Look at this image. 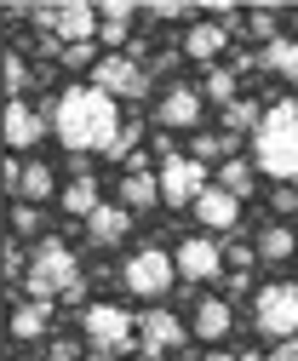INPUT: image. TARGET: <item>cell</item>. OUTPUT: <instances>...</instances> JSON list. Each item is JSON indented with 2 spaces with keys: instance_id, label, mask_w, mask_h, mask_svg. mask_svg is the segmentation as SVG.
Wrapping results in <instances>:
<instances>
[{
  "instance_id": "obj_1",
  "label": "cell",
  "mask_w": 298,
  "mask_h": 361,
  "mask_svg": "<svg viewBox=\"0 0 298 361\" xmlns=\"http://www.w3.org/2000/svg\"><path fill=\"white\" fill-rule=\"evenodd\" d=\"M46 121H52V132H58V144L69 149V155H104L109 144H115V132L126 126L120 121V104L109 98V92H98V86L87 80V86H69V92H58V104L46 109Z\"/></svg>"
},
{
  "instance_id": "obj_2",
  "label": "cell",
  "mask_w": 298,
  "mask_h": 361,
  "mask_svg": "<svg viewBox=\"0 0 298 361\" xmlns=\"http://www.w3.org/2000/svg\"><path fill=\"white\" fill-rule=\"evenodd\" d=\"M252 161H259V172L281 178V184H298V104L292 98L270 104L259 138H252Z\"/></svg>"
},
{
  "instance_id": "obj_3",
  "label": "cell",
  "mask_w": 298,
  "mask_h": 361,
  "mask_svg": "<svg viewBox=\"0 0 298 361\" xmlns=\"http://www.w3.org/2000/svg\"><path fill=\"white\" fill-rule=\"evenodd\" d=\"M23 287H29V298H58V293H69V287H80V258H75V247H63V241H40L35 252H29V276H23Z\"/></svg>"
},
{
  "instance_id": "obj_4",
  "label": "cell",
  "mask_w": 298,
  "mask_h": 361,
  "mask_svg": "<svg viewBox=\"0 0 298 361\" xmlns=\"http://www.w3.org/2000/svg\"><path fill=\"white\" fill-rule=\"evenodd\" d=\"M173 281H178V258L161 252V247H138L132 258L120 264V287L132 298H166Z\"/></svg>"
},
{
  "instance_id": "obj_5",
  "label": "cell",
  "mask_w": 298,
  "mask_h": 361,
  "mask_svg": "<svg viewBox=\"0 0 298 361\" xmlns=\"http://www.w3.org/2000/svg\"><path fill=\"white\" fill-rule=\"evenodd\" d=\"M35 23L63 52L69 47H98V6H80V0H69V6H35Z\"/></svg>"
},
{
  "instance_id": "obj_6",
  "label": "cell",
  "mask_w": 298,
  "mask_h": 361,
  "mask_svg": "<svg viewBox=\"0 0 298 361\" xmlns=\"http://www.w3.org/2000/svg\"><path fill=\"white\" fill-rule=\"evenodd\" d=\"M252 327L264 338H275V344L298 338V281H275V287H264L252 298Z\"/></svg>"
},
{
  "instance_id": "obj_7",
  "label": "cell",
  "mask_w": 298,
  "mask_h": 361,
  "mask_svg": "<svg viewBox=\"0 0 298 361\" xmlns=\"http://www.w3.org/2000/svg\"><path fill=\"white\" fill-rule=\"evenodd\" d=\"M80 333H87V344L109 361V355H120L126 344H132L138 322H132L120 304H87V315H80Z\"/></svg>"
},
{
  "instance_id": "obj_8",
  "label": "cell",
  "mask_w": 298,
  "mask_h": 361,
  "mask_svg": "<svg viewBox=\"0 0 298 361\" xmlns=\"http://www.w3.org/2000/svg\"><path fill=\"white\" fill-rule=\"evenodd\" d=\"M212 190V172L195 155H166L161 161V207H195Z\"/></svg>"
},
{
  "instance_id": "obj_9",
  "label": "cell",
  "mask_w": 298,
  "mask_h": 361,
  "mask_svg": "<svg viewBox=\"0 0 298 361\" xmlns=\"http://www.w3.org/2000/svg\"><path fill=\"white\" fill-rule=\"evenodd\" d=\"M92 86L120 104V98H144V92H149V75H144V63H138L132 52H104L98 69H92Z\"/></svg>"
},
{
  "instance_id": "obj_10",
  "label": "cell",
  "mask_w": 298,
  "mask_h": 361,
  "mask_svg": "<svg viewBox=\"0 0 298 361\" xmlns=\"http://www.w3.org/2000/svg\"><path fill=\"white\" fill-rule=\"evenodd\" d=\"M184 344V322L173 310H149L138 315V361H166V350Z\"/></svg>"
},
{
  "instance_id": "obj_11",
  "label": "cell",
  "mask_w": 298,
  "mask_h": 361,
  "mask_svg": "<svg viewBox=\"0 0 298 361\" xmlns=\"http://www.w3.org/2000/svg\"><path fill=\"white\" fill-rule=\"evenodd\" d=\"M206 115V98H201V86H166L161 104H155V121L166 132H195Z\"/></svg>"
},
{
  "instance_id": "obj_12",
  "label": "cell",
  "mask_w": 298,
  "mask_h": 361,
  "mask_svg": "<svg viewBox=\"0 0 298 361\" xmlns=\"http://www.w3.org/2000/svg\"><path fill=\"white\" fill-rule=\"evenodd\" d=\"M173 258H178V276H184V281H212V276L224 269V247L206 241V235H190Z\"/></svg>"
},
{
  "instance_id": "obj_13",
  "label": "cell",
  "mask_w": 298,
  "mask_h": 361,
  "mask_svg": "<svg viewBox=\"0 0 298 361\" xmlns=\"http://www.w3.org/2000/svg\"><path fill=\"white\" fill-rule=\"evenodd\" d=\"M46 115H40V109H29L23 98H12L6 104V149H35L40 138H46Z\"/></svg>"
},
{
  "instance_id": "obj_14",
  "label": "cell",
  "mask_w": 298,
  "mask_h": 361,
  "mask_svg": "<svg viewBox=\"0 0 298 361\" xmlns=\"http://www.w3.org/2000/svg\"><path fill=\"white\" fill-rule=\"evenodd\" d=\"M224 47H230V29L224 23H190L184 29V58H195V63H218L224 58Z\"/></svg>"
},
{
  "instance_id": "obj_15",
  "label": "cell",
  "mask_w": 298,
  "mask_h": 361,
  "mask_svg": "<svg viewBox=\"0 0 298 361\" xmlns=\"http://www.w3.org/2000/svg\"><path fill=\"white\" fill-rule=\"evenodd\" d=\"M195 224H206V230H235V224H241V201H235L230 190L212 184V190L195 201Z\"/></svg>"
},
{
  "instance_id": "obj_16",
  "label": "cell",
  "mask_w": 298,
  "mask_h": 361,
  "mask_svg": "<svg viewBox=\"0 0 298 361\" xmlns=\"http://www.w3.org/2000/svg\"><path fill=\"white\" fill-rule=\"evenodd\" d=\"M46 327H52V304H46V298H23V304H12V338H18V344L46 338Z\"/></svg>"
},
{
  "instance_id": "obj_17",
  "label": "cell",
  "mask_w": 298,
  "mask_h": 361,
  "mask_svg": "<svg viewBox=\"0 0 298 361\" xmlns=\"http://www.w3.org/2000/svg\"><path fill=\"white\" fill-rule=\"evenodd\" d=\"M230 327H235V315H230L224 298H201V304H195V338H201V344L230 338Z\"/></svg>"
},
{
  "instance_id": "obj_18",
  "label": "cell",
  "mask_w": 298,
  "mask_h": 361,
  "mask_svg": "<svg viewBox=\"0 0 298 361\" xmlns=\"http://www.w3.org/2000/svg\"><path fill=\"white\" fill-rule=\"evenodd\" d=\"M120 207H126V212L161 207V172H126V178H120Z\"/></svg>"
},
{
  "instance_id": "obj_19",
  "label": "cell",
  "mask_w": 298,
  "mask_h": 361,
  "mask_svg": "<svg viewBox=\"0 0 298 361\" xmlns=\"http://www.w3.org/2000/svg\"><path fill=\"white\" fill-rule=\"evenodd\" d=\"M132 18H138V6H126V0L98 6V47H120V40H132Z\"/></svg>"
},
{
  "instance_id": "obj_20",
  "label": "cell",
  "mask_w": 298,
  "mask_h": 361,
  "mask_svg": "<svg viewBox=\"0 0 298 361\" xmlns=\"http://www.w3.org/2000/svg\"><path fill=\"white\" fill-rule=\"evenodd\" d=\"M259 69L275 75V80H292V86H298V40H292V35H275L270 47L259 52Z\"/></svg>"
},
{
  "instance_id": "obj_21",
  "label": "cell",
  "mask_w": 298,
  "mask_h": 361,
  "mask_svg": "<svg viewBox=\"0 0 298 361\" xmlns=\"http://www.w3.org/2000/svg\"><path fill=\"white\" fill-rule=\"evenodd\" d=\"M126 230H132V212H126L120 201H115V207H98V212L87 218V235H92L98 247H115V241H126Z\"/></svg>"
},
{
  "instance_id": "obj_22",
  "label": "cell",
  "mask_w": 298,
  "mask_h": 361,
  "mask_svg": "<svg viewBox=\"0 0 298 361\" xmlns=\"http://www.w3.org/2000/svg\"><path fill=\"white\" fill-rule=\"evenodd\" d=\"M298 252V230H292V224H264V230H259V258L264 264H287Z\"/></svg>"
},
{
  "instance_id": "obj_23",
  "label": "cell",
  "mask_w": 298,
  "mask_h": 361,
  "mask_svg": "<svg viewBox=\"0 0 298 361\" xmlns=\"http://www.w3.org/2000/svg\"><path fill=\"white\" fill-rule=\"evenodd\" d=\"M264 104H252V98H235L230 109H224V132L230 138H241V132H252V138H259V126H264Z\"/></svg>"
},
{
  "instance_id": "obj_24",
  "label": "cell",
  "mask_w": 298,
  "mask_h": 361,
  "mask_svg": "<svg viewBox=\"0 0 298 361\" xmlns=\"http://www.w3.org/2000/svg\"><path fill=\"white\" fill-rule=\"evenodd\" d=\"M46 195H58V172L52 166H40V161H29L23 166V184H18V201H46Z\"/></svg>"
},
{
  "instance_id": "obj_25",
  "label": "cell",
  "mask_w": 298,
  "mask_h": 361,
  "mask_svg": "<svg viewBox=\"0 0 298 361\" xmlns=\"http://www.w3.org/2000/svg\"><path fill=\"white\" fill-rule=\"evenodd\" d=\"M212 184H218V190H230L235 201H247L252 190H259V178H252V166H247V161H224L218 172H212Z\"/></svg>"
},
{
  "instance_id": "obj_26",
  "label": "cell",
  "mask_w": 298,
  "mask_h": 361,
  "mask_svg": "<svg viewBox=\"0 0 298 361\" xmlns=\"http://www.w3.org/2000/svg\"><path fill=\"white\" fill-rule=\"evenodd\" d=\"M58 201H63V212H75V218H92V212L104 207V201H98V178H75Z\"/></svg>"
},
{
  "instance_id": "obj_27",
  "label": "cell",
  "mask_w": 298,
  "mask_h": 361,
  "mask_svg": "<svg viewBox=\"0 0 298 361\" xmlns=\"http://www.w3.org/2000/svg\"><path fill=\"white\" fill-rule=\"evenodd\" d=\"M230 149H235L230 132H195V144H190V155H195L201 166H206V161H218V166H224V161H235Z\"/></svg>"
},
{
  "instance_id": "obj_28",
  "label": "cell",
  "mask_w": 298,
  "mask_h": 361,
  "mask_svg": "<svg viewBox=\"0 0 298 361\" xmlns=\"http://www.w3.org/2000/svg\"><path fill=\"white\" fill-rule=\"evenodd\" d=\"M235 92H241V75H235V69H212L206 86H201V98H206V104H224V109L235 104Z\"/></svg>"
},
{
  "instance_id": "obj_29",
  "label": "cell",
  "mask_w": 298,
  "mask_h": 361,
  "mask_svg": "<svg viewBox=\"0 0 298 361\" xmlns=\"http://www.w3.org/2000/svg\"><path fill=\"white\" fill-rule=\"evenodd\" d=\"M138 132H144L138 121H126V126L115 132V144L104 149V161H132V144H138Z\"/></svg>"
},
{
  "instance_id": "obj_30",
  "label": "cell",
  "mask_w": 298,
  "mask_h": 361,
  "mask_svg": "<svg viewBox=\"0 0 298 361\" xmlns=\"http://www.w3.org/2000/svg\"><path fill=\"white\" fill-rule=\"evenodd\" d=\"M29 86H35V75H29V63H23L18 52H6V92L18 98V92H29Z\"/></svg>"
},
{
  "instance_id": "obj_31",
  "label": "cell",
  "mask_w": 298,
  "mask_h": 361,
  "mask_svg": "<svg viewBox=\"0 0 298 361\" xmlns=\"http://www.w3.org/2000/svg\"><path fill=\"white\" fill-rule=\"evenodd\" d=\"M0 269H6V281H23V276H29V252H18V247L6 241V252H0Z\"/></svg>"
},
{
  "instance_id": "obj_32",
  "label": "cell",
  "mask_w": 298,
  "mask_h": 361,
  "mask_svg": "<svg viewBox=\"0 0 298 361\" xmlns=\"http://www.w3.org/2000/svg\"><path fill=\"white\" fill-rule=\"evenodd\" d=\"M12 230H18V235H35V230H40V207L18 201V207H12Z\"/></svg>"
},
{
  "instance_id": "obj_33",
  "label": "cell",
  "mask_w": 298,
  "mask_h": 361,
  "mask_svg": "<svg viewBox=\"0 0 298 361\" xmlns=\"http://www.w3.org/2000/svg\"><path fill=\"white\" fill-rule=\"evenodd\" d=\"M144 18H155V23H178V18H190V6H173V0H155V6H144Z\"/></svg>"
},
{
  "instance_id": "obj_34",
  "label": "cell",
  "mask_w": 298,
  "mask_h": 361,
  "mask_svg": "<svg viewBox=\"0 0 298 361\" xmlns=\"http://www.w3.org/2000/svg\"><path fill=\"white\" fill-rule=\"evenodd\" d=\"M247 29H252V35H259V40H264V47H270V40L281 35V29H275V12H252V18H247Z\"/></svg>"
},
{
  "instance_id": "obj_35",
  "label": "cell",
  "mask_w": 298,
  "mask_h": 361,
  "mask_svg": "<svg viewBox=\"0 0 298 361\" xmlns=\"http://www.w3.org/2000/svg\"><path fill=\"white\" fill-rule=\"evenodd\" d=\"M275 212H298V184H281L275 190Z\"/></svg>"
},
{
  "instance_id": "obj_36",
  "label": "cell",
  "mask_w": 298,
  "mask_h": 361,
  "mask_svg": "<svg viewBox=\"0 0 298 361\" xmlns=\"http://www.w3.org/2000/svg\"><path fill=\"white\" fill-rule=\"evenodd\" d=\"M46 361H80V350H75V344H69V338H58V344H52V350H46Z\"/></svg>"
},
{
  "instance_id": "obj_37",
  "label": "cell",
  "mask_w": 298,
  "mask_h": 361,
  "mask_svg": "<svg viewBox=\"0 0 298 361\" xmlns=\"http://www.w3.org/2000/svg\"><path fill=\"white\" fill-rule=\"evenodd\" d=\"M264 361H298V338H287V344H275V355H264Z\"/></svg>"
},
{
  "instance_id": "obj_38",
  "label": "cell",
  "mask_w": 298,
  "mask_h": 361,
  "mask_svg": "<svg viewBox=\"0 0 298 361\" xmlns=\"http://www.w3.org/2000/svg\"><path fill=\"white\" fill-rule=\"evenodd\" d=\"M201 361H241V355H230V350H206Z\"/></svg>"
},
{
  "instance_id": "obj_39",
  "label": "cell",
  "mask_w": 298,
  "mask_h": 361,
  "mask_svg": "<svg viewBox=\"0 0 298 361\" xmlns=\"http://www.w3.org/2000/svg\"><path fill=\"white\" fill-rule=\"evenodd\" d=\"M292 230H298V224H292Z\"/></svg>"
},
{
  "instance_id": "obj_40",
  "label": "cell",
  "mask_w": 298,
  "mask_h": 361,
  "mask_svg": "<svg viewBox=\"0 0 298 361\" xmlns=\"http://www.w3.org/2000/svg\"><path fill=\"white\" fill-rule=\"evenodd\" d=\"M98 361H104V355H98Z\"/></svg>"
}]
</instances>
